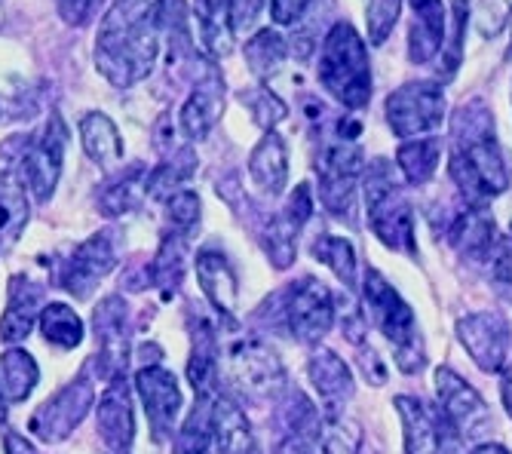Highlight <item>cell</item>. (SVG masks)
I'll return each mask as SVG.
<instances>
[{
  "instance_id": "obj_1",
  "label": "cell",
  "mask_w": 512,
  "mask_h": 454,
  "mask_svg": "<svg viewBox=\"0 0 512 454\" xmlns=\"http://www.w3.org/2000/svg\"><path fill=\"white\" fill-rule=\"evenodd\" d=\"M166 0H114L96 34V71L117 89L142 83L160 56V13Z\"/></svg>"
},
{
  "instance_id": "obj_2",
  "label": "cell",
  "mask_w": 512,
  "mask_h": 454,
  "mask_svg": "<svg viewBox=\"0 0 512 454\" xmlns=\"http://www.w3.org/2000/svg\"><path fill=\"white\" fill-rule=\"evenodd\" d=\"M454 142L448 157V175L460 194L473 206H485L488 200L506 194L512 172L506 154L494 135V117L485 102L463 105L451 123Z\"/></svg>"
},
{
  "instance_id": "obj_3",
  "label": "cell",
  "mask_w": 512,
  "mask_h": 454,
  "mask_svg": "<svg viewBox=\"0 0 512 454\" xmlns=\"http://www.w3.org/2000/svg\"><path fill=\"white\" fill-rule=\"evenodd\" d=\"M362 307L371 326L390 344L396 369L402 375H421L427 366V344L421 335V323H417L414 307L375 267H368L362 277Z\"/></svg>"
},
{
  "instance_id": "obj_4",
  "label": "cell",
  "mask_w": 512,
  "mask_h": 454,
  "mask_svg": "<svg viewBox=\"0 0 512 454\" xmlns=\"http://www.w3.org/2000/svg\"><path fill=\"white\" fill-rule=\"evenodd\" d=\"M405 181L390 160H371L362 169L359 191L365 200L368 227L390 252L417 258V221L405 194Z\"/></svg>"
},
{
  "instance_id": "obj_5",
  "label": "cell",
  "mask_w": 512,
  "mask_h": 454,
  "mask_svg": "<svg viewBox=\"0 0 512 454\" xmlns=\"http://www.w3.org/2000/svg\"><path fill=\"white\" fill-rule=\"evenodd\" d=\"M316 77L338 105L362 111L371 102V59L359 31L338 19L322 37Z\"/></svg>"
},
{
  "instance_id": "obj_6",
  "label": "cell",
  "mask_w": 512,
  "mask_h": 454,
  "mask_svg": "<svg viewBox=\"0 0 512 454\" xmlns=\"http://www.w3.org/2000/svg\"><path fill=\"white\" fill-rule=\"evenodd\" d=\"M362 169H365L362 148L356 145V139H344V135L325 142V148L316 157L319 203L347 224H356V197H359Z\"/></svg>"
},
{
  "instance_id": "obj_7",
  "label": "cell",
  "mask_w": 512,
  "mask_h": 454,
  "mask_svg": "<svg viewBox=\"0 0 512 454\" xmlns=\"http://www.w3.org/2000/svg\"><path fill=\"white\" fill-rule=\"evenodd\" d=\"M445 108L448 102L442 86L433 80H417L393 89L387 96L384 114L396 139L411 142V139H424V135H436V129L445 123Z\"/></svg>"
},
{
  "instance_id": "obj_8",
  "label": "cell",
  "mask_w": 512,
  "mask_h": 454,
  "mask_svg": "<svg viewBox=\"0 0 512 454\" xmlns=\"http://www.w3.org/2000/svg\"><path fill=\"white\" fill-rule=\"evenodd\" d=\"M393 408L402 424L405 454H463V439L439 405L402 393L393 399Z\"/></svg>"
},
{
  "instance_id": "obj_9",
  "label": "cell",
  "mask_w": 512,
  "mask_h": 454,
  "mask_svg": "<svg viewBox=\"0 0 512 454\" xmlns=\"http://www.w3.org/2000/svg\"><path fill=\"white\" fill-rule=\"evenodd\" d=\"M65 148H68V126L65 120L53 111L43 129L25 145V154L19 160L22 166V185L37 203H46L56 194L62 163H65Z\"/></svg>"
},
{
  "instance_id": "obj_10",
  "label": "cell",
  "mask_w": 512,
  "mask_h": 454,
  "mask_svg": "<svg viewBox=\"0 0 512 454\" xmlns=\"http://www.w3.org/2000/svg\"><path fill=\"white\" fill-rule=\"evenodd\" d=\"M433 387H436V405L442 408V415L451 421V427L460 433L463 442H479L482 436L491 433L494 427L491 408L470 381H463L451 366H439L433 372Z\"/></svg>"
},
{
  "instance_id": "obj_11",
  "label": "cell",
  "mask_w": 512,
  "mask_h": 454,
  "mask_svg": "<svg viewBox=\"0 0 512 454\" xmlns=\"http://www.w3.org/2000/svg\"><path fill=\"white\" fill-rule=\"evenodd\" d=\"M227 378L246 399L264 402L286 387V369L264 341H237L227 353Z\"/></svg>"
},
{
  "instance_id": "obj_12",
  "label": "cell",
  "mask_w": 512,
  "mask_h": 454,
  "mask_svg": "<svg viewBox=\"0 0 512 454\" xmlns=\"http://www.w3.org/2000/svg\"><path fill=\"white\" fill-rule=\"evenodd\" d=\"M283 320L286 329L292 332L295 341L301 344H319L325 335L332 332V326L338 323V307H335V295L329 292V286L304 277L301 283H292L286 292V304H283Z\"/></svg>"
},
{
  "instance_id": "obj_13",
  "label": "cell",
  "mask_w": 512,
  "mask_h": 454,
  "mask_svg": "<svg viewBox=\"0 0 512 454\" xmlns=\"http://www.w3.org/2000/svg\"><path fill=\"white\" fill-rule=\"evenodd\" d=\"M92 405H96V387H92L86 375H80L77 381L65 384L56 396L40 402V408L28 421V433H34L46 445L65 442L83 424Z\"/></svg>"
},
{
  "instance_id": "obj_14",
  "label": "cell",
  "mask_w": 512,
  "mask_h": 454,
  "mask_svg": "<svg viewBox=\"0 0 512 454\" xmlns=\"http://www.w3.org/2000/svg\"><path fill=\"white\" fill-rule=\"evenodd\" d=\"M454 332H457L460 347L476 362V369H482L485 375L503 372V366L512 356V332L500 313L494 310L467 313L457 320Z\"/></svg>"
},
{
  "instance_id": "obj_15",
  "label": "cell",
  "mask_w": 512,
  "mask_h": 454,
  "mask_svg": "<svg viewBox=\"0 0 512 454\" xmlns=\"http://www.w3.org/2000/svg\"><path fill=\"white\" fill-rule=\"evenodd\" d=\"M114 267H117V252H114L111 234H96L71 252V258L59 270V283L77 301H86Z\"/></svg>"
},
{
  "instance_id": "obj_16",
  "label": "cell",
  "mask_w": 512,
  "mask_h": 454,
  "mask_svg": "<svg viewBox=\"0 0 512 454\" xmlns=\"http://www.w3.org/2000/svg\"><path fill=\"white\" fill-rule=\"evenodd\" d=\"M92 326H96L99 353L96 366L105 381L123 378L129 362V326H126V304L120 295H108L92 310Z\"/></svg>"
},
{
  "instance_id": "obj_17",
  "label": "cell",
  "mask_w": 512,
  "mask_h": 454,
  "mask_svg": "<svg viewBox=\"0 0 512 454\" xmlns=\"http://www.w3.org/2000/svg\"><path fill=\"white\" fill-rule=\"evenodd\" d=\"M135 393L145 405V415L151 424V433L157 442H166L175 436V421L181 412V390L169 369L163 366H145L135 375Z\"/></svg>"
},
{
  "instance_id": "obj_18",
  "label": "cell",
  "mask_w": 512,
  "mask_h": 454,
  "mask_svg": "<svg viewBox=\"0 0 512 454\" xmlns=\"http://www.w3.org/2000/svg\"><path fill=\"white\" fill-rule=\"evenodd\" d=\"M221 114H224V77L218 74L215 65H209L178 111V126L184 132V139L203 142L221 120Z\"/></svg>"
},
{
  "instance_id": "obj_19",
  "label": "cell",
  "mask_w": 512,
  "mask_h": 454,
  "mask_svg": "<svg viewBox=\"0 0 512 454\" xmlns=\"http://www.w3.org/2000/svg\"><path fill=\"white\" fill-rule=\"evenodd\" d=\"M307 378L322 402V408L332 415H341V408L344 402H350L353 390H356V381H353V369L347 366V362L329 350V347H322L316 344L313 353H310V362H307Z\"/></svg>"
},
{
  "instance_id": "obj_20",
  "label": "cell",
  "mask_w": 512,
  "mask_h": 454,
  "mask_svg": "<svg viewBox=\"0 0 512 454\" xmlns=\"http://www.w3.org/2000/svg\"><path fill=\"white\" fill-rule=\"evenodd\" d=\"M96 430L108 451H129L135 442V415H132V393L126 378L108 381V390L96 408Z\"/></svg>"
},
{
  "instance_id": "obj_21",
  "label": "cell",
  "mask_w": 512,
  "mask_h": 454,
  "mask_svg": "<svg viewBox=\"0 0 512 454\" xmlns=\"http://www.w3.org/2000/svg\"><path fill=\"white\" fill-rule=\"evenodd\" d=\"M194 267H197V280H200L206 301L221 316H230V320H234L237 304H240V280H237V270L230 264V258L218 249H203V252H197Z\"/></svg>"
},
{
  "instance_id": "obj_22",
  "label": "cell",
  "mask_w": 512,
  "mask_h": 454,
  "mask_svg": "<svg viewBox=\"0 0 512 454\" xmlns=\"http://www.w3.org/2000/svg\"><path fill=\"white\" fill-rule=\"evenodd\" d=\"M212 448L215 454H261L243 405L221 393L212 402Z\"/></svg>"
},
{
  "instance_id": "obj_23",
  "label": "cell",
  "mask_w": 512,
  "mask_h": 454,
  "mask_svg": "<svg viewBox=\"0 0 512 454\" xmlns=\"http://www.w3.org/2000/svg\"><path fill=\"white\" fill-rule=\"evenodd\" d=\"M411 4V31H408V59L411 65H430L445 47V4L442 0H408Z\"/></svg>"
},
{
  "instance_id": "obj_24",
  "label": "cell",
  "mask_w": 512,
  "mask_h": 454,
  "mask_svg": "<svg viewBox=\"0 0 512 454\" xmlns=\"http://www.w3.org/2000/svg\"><path fill=\"white\" fill-rule=\"evenodd\" d=\"M249 175L264 197H283L289 185V145L276 129L264 132V139L249 154Z\"/></svg>"
},
{
  "instance_id": "obj_25",
  "label": "cell",
  "mask_w": 512,
  "mask_h": 454,
  "mask_svg": "<svg viewBox=\"0 0 512 454\" xmlns=\"http://www.w3.org/2000/svg\"><path fill=\"white\" fill-rule=\"evenodd\" d=\"M448 243L463 255V258H473V261H485L494 252L497 243V227H494V215L485 206H467L463 209L451 227H448Z\"/></svg>"
},
{
  "instance_id": "obj_26",
  "label": "cell",
  "mask_w": 512,
  "mask_h": 454,
  "mask_svg": "<svg viewBox=\"0 0 512 454\" xmlns=\"http://www.w3.org/2000/svg\"><path fill=\"white\" fill-rule=\"evenodd\" d=\"M40 301H43V286L31 283L28 277H13L7 310L0 316V341H7V344L25 341L34 323L40 320V310H43Z\"/></svg>"
},
{
  "instance_id": "obj_27",
  "label": "cell",
  "mask_w": 512,
  "mask_h": 454,
  "mask_svg": "<svg viewBox=\"0 0 512 454\" xmlns=\"http://www.w3.org/2000/svg\"><path fill=\"white\" fill-rule=\"evenodd\" d=\"M80 132V145L86 151V157L102 166V169H114L123 160V139H120V129L114 126V120L102 111H89L80 117L77 123Z\"/></svg>"
},
{
  "instance_id": "obj_28",
  "label": "cell",
  "mask_w": 512,
  "mask_h": 454,
  "mask_svg": "<svg viewBox=\"0 0 512 454\" xmlns=\"http://www.w3.org/2000/svg\"><path fill=\"white\" fill-rule=\"evenodd\" d=\"M442 148L445 145L439 135H424V139L402 142L396 151V169L405 185L424 188L427 181H433V175L439 172V163H442Z\"/></svg>"
},
{
  "instance_id": "obj_29",
  "label": "cell",
  "mask_w": 512,
  "mask_h": 454,
  "mask_svg": "<svg viewBox=\"0 0 512 454\" xmlns=\"http://www.w3.org/2000/svg\"><path fill=\"white\" fill-rule=\"evenodd\" d=\"M28 224V188L13 172L0 175V252L16 246Z\"/></svg>"
},
{
  "instance_id": "obj_30",
  "label": "cell",
  "mask_w": 512,
  "mask_h": 454,
  "mask_svg": "<svg viewBox=\"0 0 512 454\" xmlns=\"http://www.w3.org/2000/svg\"><path fill=\"white\" fill-rule=\"evenodd\" d=\"M184 267H188V237L172 231L163 237L151 267H148V280L151 286L163 289V295H175L181 280H184Z\"/></svg>"
},
{
  "instance_id": "obj_31",
  "label": "cell",
  "mask_w": 512,
  "mask_h": 454,
  "mask_svg": "<svg viewBox=\"0 0 512 454\" xmlns=\"http://www.w3.org/2000/svg\"><path fill=\"white\" fill-rule=\"evenodd\" d=\"M40 381V369L28 350L10 347L0 356V396L4 402H25Z\"/></svg>"
},
{
  "instance_id": "obj_32",
  "label": "cell",
  "mask_w": 512,
  "mask_h": 454,
  "mask_svg": "<svg viewBox=\"0 0 512 454\" xmlns=\"http://www.w3.org/2000/svg\"><path fill=\"white\" fill-rule=\"evenodd\" d=\"M218 375H221V362H218V341L209 326H200L194 335V350L188 362V381L197 396H218Z\"/></svg>"
},
{
  "instance_id": "obj_33",
  "label": "cell",
  "mask_w": 512,
  "mask_h": 454,
  "mask_svg": "<svg viewBox=\"0 0 512 454\" xmlns=\"http://www.w3.org/2000/svg\"><path fill=\"white\" fill-rule=\"evenodd\" d=\"M40 332L46 338V344H53L59 350H74L83 344V320H80V313L62 301H50V304H43L40 310Z\"/></svg>"
},
{
  "instance_id": "obj_34",
  "label": "cell",
  "mask_w": 512,
  "mask_h": 454,
  "mask_svg": "<svg viewBox=\"0 0 512 454\" xmlns=\"http://www.w3.org/2000/svg\"><path fill=\"white\" fill-rule=\"evenodd\" d=\"M212 402L215 396H197L191 415L172 436L175 454H212Z\"/></svg>"
},
{
  "instance_id": "obj_35",
  "label": "cell",
  "mask_w": 512,
  "mask_h": 454,
  "mask_svg": "<svg viewBox=\"0 0 512 454\" xmlns=\"http://www.w3.org/2000/svg\"><path fill=\"white\" fill-rule=\"evenodd\" d=\"M194 16L200 25V40L212 59L230 53V22H227V0H194Z\"/></svg>"
},
{
  "instance_id": "obj_36",
  "label": "cell",
  "mask_w": 512,
  "mask_h": 454,
  "mask_svg": "<svg viewBox=\"0 0 512 454\" xmlns=\"http://www.w3.org/2000/svg\"><path fill=\"white\" fill-rule=\"evenodd\" d=\"M313 258L319 264H325L338 277V283L344 289H356V270H359V261H356V249L347 237H338V234H319L310 246Z\"/></svg>"
},
{
  "instance_id": "obj_37",
  "label": "cell",
  "mask_w": 512,
  "mask_h": 454,
  "mask_svg": "<svg viewBox=\"0 0 512 454\" xmlns=\"http://www.w3.org/2000/svg\"><path fill=\"white\" fill-rule=\"evenodd\" d=\"M145 178H148V172L142 166H132L117 181H108L105 191L99 194L102 215L114 218V215H123V212H132V209L142 206V200L148 197L145 194Z\"/></svg>"
},
{
  "instance_id": "obj_38",
  "label": "cell",
  "mask_w": 512,
  "mask_h": 454,
  "mask_svg": "<svg viewBox=\"0 0 512 454\" xmlns=\"http://www.w3.org/2000/svg\"><path fill=\"white\" fill-rule=\"evenodd\" d=\"M243 53H246V62H249V68H252L255 77H270V74H276L279 68L286 65V59H289V43H286V37L279 34V31L264 28L255 37L246 40Z\"/></svg>"
},
{
  "instance_id": "obj_39",
  "label": "cell",
  "mask_w": 512,
  "mask_h": 454,
  "mask_svg": "<svg viewBox=\"0 0 512 454\" xmlns=\"http://www.w3.org/2000/svg\"><path fill=\"white\" fill-rule=\"evenodd\" d=\"M194 169H197V157L191 151L172 154V160H163L157 169L148 172V178H145V194L166 203L172 194L181 191V185L194 175Z\"/></svg>"
},
{
  "instance_id": "obj_40",
  "label": "cell",
  "mask_w": 512,
  "mask_h": 454,
  "mask_svg": "<svg viewBox=\"0 0 512 454\" xmlns=\"http://www.w3.org/2000/svg\"><path fill=\"white\" fill-rule=\"evenodd\" d=\"M298 234H301V227L286 212L273 215L270 224L264 227V252H267V258H270V264L276 270H286V267L295 264Z\"/></svg>"
},
{
  "instance_id": "obj_41",
  "label": "cell",
  "mask_w": 512,
  "mask_h": 454,
  "mask_svg": "<svg viewBox=\"0 0 512 454\" xmlns=\"http://www.w3.org/2000/svg\"><path fill=\"white\" fill-rule=\"evenodd\" d=\"M362 442H365V430L356 418H347V415L325 418L322 433H319L322 454H362Z\"/></svg>"
},
{
  "instance_id": "obj_42",
  "label": "cell",
  "mask_w": 512,
  "mask_h": 454,
  "mask_svg": "<svg viewBox=\"0 0 512 454\" xmlns=\"http://www.w3.org/2000/svg\"><path fill=\"white\" fill-rule=\"evenodd\" d=\"M402 13V0H365V25L371 47H384Z\"/></svg>"
},
{
  "instance_id": "obj_43",
  "label": "cell",
  "mask_w": 512,
  "mask_h": 454,
  "mask_svg": "<svg viewBox=\"0 0 512 454\" xmlns=\"http://www.w3.org/2000/svg\"><path fill=\"white\" fill-rule=\"evenodd\" d=\"M240 99H243V105H249L252 120H255L264 132H270L276 123H283V120H286V114H289L286 102L279 99L276 93H270V89H264V86L246 89V93H243Z\"/></svg>"
},
{
  "instance_id": "obj_44",
  "label": "cell",
  "mask_w": 512,
  "mask_h": 454,
  "mask_svg": "<svg viewBox=\"0 0 512 454\" xmlns=\"http://www.w3.org/2000/svg\"><path fill=\"white\" fill-rule=\"evenodd\" d=\"M200 197L197 191H188V188H181L178 194H172L166 200V218L172 224V231L178 234H191L194 227L200 224Z\"/></svg>"
},
{
  "instance_id": "obj_45",
  "label": "cell",
  "mask_w": 512,
  "mask_h": 454,
  "mask_svg": "<svg viewBox=\"0 0 512 454\" xmlns=\"http://www.w3.org/2000/svg\"><path fill=\"white\" fill-rule=\"evenodd\" d=\"M467 16H470L467 4H463V0H454V28H451V43H448V47H442V53H439V68H436L439 80H451V77L457 74V68H460L463 28H467Z\"/></svg>"
},
{
  "instance_id": "obj_46",
  "label": "cell",
  "mask_w": 512,
  "mask_h": 454,
  "mask_svg": "<svg viewBox=\"0 0 512 454\" xmlns=\"http://www.w3.org/2000/svg\"><path fill=\"white\" fill-rule=\"evenodd\" d=\"M267 0H227V22H230V34L234 37H246L264 10Z\"/></svg>"
},
{
  "instance_id": "obj_47",
  "label": "cell",
  "mask_w": 512,
  "mask_h": 454,
  "mask_svg": "<svg viewBox=\"0 0 512 454\" xmlns=\"http://www.w3.org/2000/svg\"><path fill=\"white\" fill-rule=\"evenodd\" d=\"M509 19V4L506 0H482V7L476 10V28L482 37H497L500 28Z\"/></svg>"
},
{
  "instance_id": "obj_48",
  "label": "cell",
  "mask_w": 512,
  "mask_h": 454,
  "mask_svg": "<svg viewBox=\"0 0 512 454\" xmlns=\"http://www.w3.org/2000/svg\"><path fill=\"white\" fill-rule=\"evenodd\" d=\"M102 4H105V0H56L59 16L74 28H83V25H89L92 19H96Z\"/></svg>"
},
{
  "instance_id": "obj_49",
  "label": "cell",
  "mask_w": 512,
  "mask_h": 454,
  "mask_svg": "<svg viewBox=\"0 0 512 454\" xmlns=\"http://www.w3.org/2000/svg\"><path fill=\"white\" fill-rule=\"evenodd\" d=\"M313 0H270V19L276 25H298Z\"/></svg>"
},
{
  "instance_id": "obj_50",
  "label": "cell",
  "mask_w": 512,
  "mask_h": 454,
  "mask_svg": "<svg viewBox=\"0 0 512 454\" xmlns=\"http://www.w3.org/2000/svg\"><path fill=\"white\" fill-rule=\"evenodd\" d=\"M500 399H503L506 415L512 418V356H509V362H506L503 372H500Z\"/></svg>"
},
{
  "instance_id": "obj_51",
  "label": "cell",
  "mask_w": 512,
  "mask_h": 454,
  "mask_svg": "<svg viewBox=\"0 0 512 454\" xmlns=\"http://www.w3.org/2000/svg\"><path fill=\"white\" fill-rule=\"evenodd\" d=\"M4 448H7V454H37V448L28 442V436H19V433H7Z\"/></svg>"
},
{
  "instance_id": "obj_52",
  "label": "cell",
  "mask_w": 512,
  "mask_h": 454,
  "mask_svg": "<svg viewBox=\"0 0 512 454\" xmlns=\"http://www.w3.org/2000/svg\"><path fill=\"white\" fill-rule=\"evenodd\" d=\"M470 454H512V451H509V448H503L500 442H491V439H485V442H476Z\"/></svg>"
},
{
  "instance_id": "obj_53",
  "label": "cell",
  "mask_w": 512,
  "mask_h": 454,
  "mask_svg": "<svg viewBox=\"0 0 512 454\" xmlns=\"http://www.w3.org/2000/svg\"><path fill=\"white\" fill-rule=\"evenodd\" d=\"M4 418H7V402H4V396H0V424H4Z\"/></svg>"
},
{
  "instance_id": "obj_54",
  "label": "cell",
  "mask_w": 512,
  "mask_h": 454,
  "mask_svg": "<svg viewBox=\"0 0 512 454\" xmlns=\"http://www.w3.org/2000/svg\"><path fill=\"white\" fill-rule=\"evenodd\" d=\"M10 111V105H7V99H0V120H7L4 114Z\"/></svg>"
},
{
  "instance_id": "obj_55",
  "label": "cell",
  "mask_w": 512,
  "mask_h": 454,
  "mask_svg": "<svg viewBox=\"0 0 512 454\" xmlns=\"http://www.w3.org/2000/svg\"><path fill=\"white\" fill-rule=\"evenodd\" d=\"M105 454H129V451H105Z\"/></svg>"
}]
</instances>
